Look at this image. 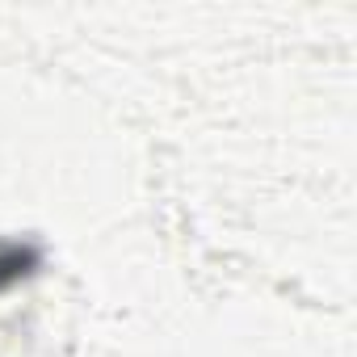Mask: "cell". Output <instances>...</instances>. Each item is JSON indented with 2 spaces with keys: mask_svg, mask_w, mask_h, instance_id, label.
Listing matches in <instances>:
<instances>
[{
  "mask_svg": "<svg viewBox=\"0 0 357 357\" xmlns=\"http://www.w3.org/2000/svg\"><path fill=\"white\" fill-rule=\"evenodd\" d=\"M38 265V252L30 244H0V290H9Z\"/></svg>",
  "mask_w": 357,
  "mask_h": 357,
  "instance_id": "cell-1",
  "label": "cell"
}]
</instances>
